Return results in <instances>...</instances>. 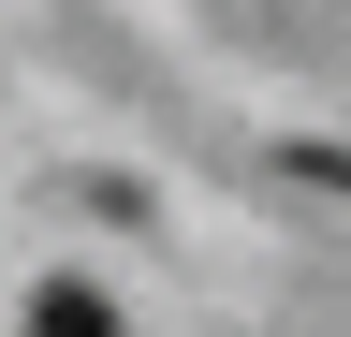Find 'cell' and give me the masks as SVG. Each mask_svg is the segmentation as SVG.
I'll return each mask as SVG.
<instances>
[{
  "mask_svg": "<svg viewBox=\"0 0 351 337\" xmlns=\"http://www.w3.org/2000/svg\"><path fill=\"white\" fill-rule=\"evenodd\" d=\"M29 337H117V293H88V279H44V293H29Z\"/></svg>",
  "mask_w": 351,
  "mask_h": 337,
  "instance_id": "cell-1",
  "label": "cell"
},
{
  "mask_svg": "<svg viewBox=\"0 0 351 337\" xmlns=\"http://www.w3.org/2000/svg\"><path fill=\"white\" fill-rule=\"evenodd\" d=\"M307 176H322V191H351V147H307Z\"/></svg>",
  "mask_w": 351,
  "mask_h": 337,
  "instance_id": "cell-2",
  "label": "cell"
}]
</instances>
